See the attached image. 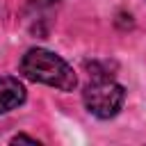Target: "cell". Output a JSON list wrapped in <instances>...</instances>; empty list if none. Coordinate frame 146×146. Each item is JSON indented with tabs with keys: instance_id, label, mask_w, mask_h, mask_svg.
Wrapping results in <instances>:
<instances>
[{
	"instance_id": "obj_1",
	"label": "cell",
	"mask_w": 146,
	"mask_h": 146,
	"mask_svg": "<svg viewBox=\"0 0 146 146\" xmlns=\"http://www.w3.org/2000/svg\"><path fill=\"white\" fill-rule=\"evenodd\" d=\"M18 68L27 80L55 87L59 91H73L78 84V78L68 66V62L46 48H30L21 57Z\"/></svg>"
},
{
	"instance_id": "obj_3",
	"label": "cell",
	"mask_w": 146,
	"mask_h": 146,
	"mask_svg": "<svg viewBox=\"0 0 146 146\" xmlns=\"http://www.w3.org/2000/svg\"><path fill=\"white\" fill-rule=\"evenodd\" d=\"M25 103V87L18 78H0V114H7Z\"/></svg>"
},
{
	"instance_id": "obj_5",
	"label": "cell",
	"mask_w": 146,
	"mask_h": 146,
	"mask_svg": "<svg viewBox=\"0 0 146 146\" xmlns=\"http://www.w3.org/2000/svg\"><path fill=\"white\" fill-rule=\"evenodd\" d=\"M18 141H27V144H39L34 137H27V135H16L14 139H11V144H18Z\"/></svg>"
},
{
	"instance_id": "obj_4",
	"label": "cell",
	"mask_w": 146,
	"mask_h": 146,
	"mask_svg": "<svg viewBox=\"0 0 146 146\" xmlns=\"http://www.w3.org/2000/svg\"><path fill=\"white\" fill-rule=\"evenodd\" d=\"M57 2H62V0H32V5H34V7H41V9L52 7V5H57Z\"/></svg>"
},
{
	"instance_id": "obj_2",
	"label": "cell",
	"mask_w": 146,
	"mask_h": 146,
	"mask_svg": "<svg viewBox=\"0 0 146 146\" xmlns=\"http://www.w3.org/2000/svg\"><path fill=\"white\" fill-rule=\"evenodd\" d=\"M84 107L98 119H112L119 114L125 100V89L110 75H94V80L82 91Z\"/></svg>"
}]
</instances>
